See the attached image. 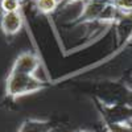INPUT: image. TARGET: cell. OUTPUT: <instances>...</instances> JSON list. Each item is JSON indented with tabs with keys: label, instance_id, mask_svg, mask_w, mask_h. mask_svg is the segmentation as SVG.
<instances>
[{
	"label": "cell",
	"instance_id": "cell-1",
	"mask_svg": "<svg viewBox=\"0 0 132 132\" xmlns=\"http://www.w3.org/2000/svg\"><path fill=\"white\" fill-rule=\"evenodd\" d=\"M40 87H41V85L30 77L29 70L16 68L12 77H11L8 89L12 95H20V94H25V93H29L33 90H37Z\"/></svg>",
	"mask_w": 132,
	"mask_h": 132
},
{
	"label": "cell",
	"instance_id": "cell-2",
	"mask_svg": "<svg viewBox=\"0 0 132 132\" xmlns=\"http://www.w3.org/2000/svg\"><path fill=\"white\" fill-rule=\"evenodd\" d=\"M2 27H3L5 33L13 35V33H16L21 27V16L17 12L5 13V16H4V19L2 21Z\"/></svg>",
	"mask_w": 132,
	"mask_h": 132
},
{
	"label": "cell",
	"instance_id": "cell-3",
	"mask_svg": "<svg viewBox=\"0 0 132 132\" xmlns=\"http://www.w3.org/2000/svg\"><path fill=\"white\" fill-rule=\"evenodd\" d=\"M58 0H37V7L41 12L49 13L52 11H54V8L57 7Z\"/></svg>",
	"mask_w": 132,
	"mask_h": 132
},
{
	"label": "cell",
	"instance_id": "cell-4",
	"mask_svg": "<svg viewBox=\"0 0 132 132\" xmlns=\"http://www.w3.org/2000/svg\"><path fill=\"white\" fill-rule=\"evenodd\" d=\"M49 126L46 123H28L21 132H48Z\"/></svg>",
	"mask_w": 132,
	"mask_h": 132
},
{
	"label": "cell",
	"instance_id": "cell-5",
	"mask_svg": "<svg viewBox=\"0 0 132 132\" xmlns=\"http://www.w3.org/2000/svg\"><path fill=\"white\" fill-rule=\"evenodd\" d=\"M2 8L7 13L9 12H17L19 9V0H3L2 2Z\"/></svg>",
	"mask_w": 132,
	"mask_h": 132
}]
</instances>
